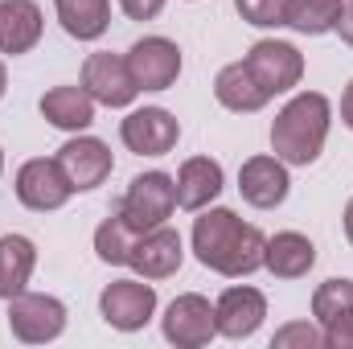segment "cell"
I'll return each mask as SVG.
<instances>
[{
  "instance_id": "5",
  "label": "cell",
  "mask_w": 353,
  "mask_h": 349,
  "mask_svg": "<svg viewBox=\"0 0 353 349\" xmlns=\"http://www.w3.org/2000/svg\"><path fill=\"white\" fill-rule=\"evenodd\" d=\"M99 312H103V321H107L111 329L136 333V329H144V325L152 321V312H157V292H152V283H140V279H115V283L103 288Z\"/></svg>"
},
{
  "instance_id": "27",
  "label": "cell",
  "mask_w": 353,
  "mask_h": 349,
  "mask_svg": "<svg viewBox=\"0 0 353 349\" xmlns=\"http://www.w3.org/2000/svg\"><path fill=\"white\" fill-rule=\"evenodd\" d=\"M271 346L275 349H316L325 346V329H316V325H308V321H296V325H283L275 337H271Z\"/></svg>"
},
{
  "instance_id": "22",
  "label": "cell",
  "mask_w": 353,
  "mask_h": 349,
  "mask_svg": "<svg viewBox=\"0 0 353 349\" xmlns=\"http://www.w3.org/2000/svg\"><path fill=\"white\" fill-rule=\"evenodd\" d=\"M54 8H58L62 29L79 41L103 37L111 25V0H54Z\"/></svg>"
},
{
  "instance_id": "30",
  "label": "cell",
  "mask_w": 353,
  "mask_h": 349,
  "mask_svg": "<svg viewBox=\"0 0 353 349\" xmlns=\"http://www.w3.org/2000/svg\"><path fill=\"white\" fill-rule=\"evenodd\" d=\"M337 33H341V41L353 46V0L341 4V21H337Z\"/></svg>"
},
{
  "instance_id": "14",
  "label": "cell",
  "mask_w": 353,
  "mask_h": 349,
  "mask_svg": "<svg viewBox=\"0 0 353 349\" xmlns=\"http://www.w3.org/2000/svg\"><path fill=\"white\" fill-rule=\"evenodd\" d=\"M239 189H243V201H251L255 210H275L288 197L292 181L279 157H251L239 169Z\"/></svg>"
},
{
  "instance_id": "33",
  "label": "cell",
  "mask_w": 353,
  "mask_h": 349,
  "mask_svg": "<svg viewBox=\"0 0 353 349\" xmlns=\"http://www.w3.org/2000/svg\"><path fill=\"white\" fill-rule=\"evenodd\" d=\"M4 87H8V74H4V62H0V99H4Z\"/></svg>"
},
{
  "instance_id": "25",
  "label": "cell",
  "mask_w": 353,
  "mask_h": 349,
  "mask_svg": "<svg viewBox=\"0 0 353 349\" xmlns=\"http://www.w3.org/2000/svg\"><path fill=\"white\" fill-rule=\"evenodd\" d=\"M345 312H353V279H325L312 292V317L329 325L333 317H345Z\"/></svg>"
},
{
  "instance_id": "7",
  "label": "cell",
  "mask_w": 353,
  "mask_h": 349,
  "mask_svg": "<svg viewBox=\"0 0 353 349\" xmlns=\"http://www.w3.org/2000/svg\"><path fill=\"white\" fill-rule=\"evenodd\" d=\"M70 193H74V185L66 181V173H62L58 161L37 157V161H25L21 173H17V197H21V206H29V210H37V214L66 206Z\"/></svg>"
},
{
  "instance_id": "19",
  "label": "cell",
  "mask_w": 353,
  "mask_h": 349,
  "mask_svg": "<svg viewBox=\"0 0 353 349\" xmlns=\"http://www.w3.org/2000/svg\"><path fill=\"white\" fill-rule=\"evenodd\" d=\"M41 115L62 132H83L94 123V99L87 87H54L41 94Z\"/></svg>"
},
{
  "instance_id": "34",
  "label": "cell",
  "mask_w": 353,
  "mask_h": 349,
  "mask_svg": "<svg viewBox=\"0 0 353 349\" xmlns=\"http://www.w3.org/2000/svg\"><path fill=\"white\" fill-rule=\"evenodd\" d=\"M0 169H4V152H0Z\"/></svg>"
},
{
  "instance_id": "23",
  "label": "cell",
  "mask_w": 353,
  "mask_h": 349,
  "mask_svg": "<svg viewBox=\"0 0 353 349\" xmlns=\"http://www.w3.org/2000/svg\"><path fill=\"white\" fill-rule=\"evenodd\" d=\"M337 21H341V0H288V21L283 25H292L296 33L316 37V33L337 29Z\"/></svg>"
},
{
  "instance_id": "4",
  "label": "cell",
  "mask_w": 353,
  "mask_h": 349,
  "mask_svg": "<svg viewBox=\"0 0 353 349\" xmlns=\"http://www.w3.org/2000/svg\"><path fill=\"white\" fill-rule=\"evenodd\" d=\"M8 329L25 346L54 341L66 329V304L54 296H41V292H17L8 300Z\"/></svg>"
},
{
  "instance_id": "24",
  "label": "cell",
  "mask_w": 353,
  "mask_h": 349,
  "mask_svg": "<svg viewBox=\"0 0 353 349\" xmlns=\"http://www.w3.org/2000/svg\"><path fill=\"white\" fill-rule=\"evenodd\" d=\"M136 230L111 210V218L94 230V251H99V259L103 263H128V255H132V247H136Z\"/></svg>"
},
{
  "instance_id": "29",
  "label": "cell",
  "mask_w": 353,
  "mask_h": 349,
  "mask_svg": "<svg viewBox=\"0 0 353 349\" xmlns=\"http://www.w3.org/2000/svg\"><path fill=\"white\" fill-rule=\"evenodd\" d=\"M123 4V12L132 17V21H152V17H161V8H165V0H119Z\"/></svg>"
},
{
  "instance_id": "20",
  "label": "cell",
  "mask_w": 353,
  "mask_h": 349,
  "mask_svg": "<svg viewBox=\"0 0 353 349\" xmlns=\"http://www.w3.org/2000/svg\"><path fill=\"white\" fill-rule=\"evenodd\" d=\"M214 94H218L222 107H230V111H239V115L259 111V107H267V99H271V94L255 83V74H251L243 62H230V66L218 70V79H214Z\"/></svg>"
},
{
  "instance_id": "10",
  "label": "cell",
  "mask_w": 353,
  "mask_h": 349,
  "mask_svg": "<svg viewBox=\"0 0 353 349\" xmlns=\"http://www.w3.org/2000/svg\"><path fill=\"white\" fill-rule=\"evenodd\" d=\"M54 161L62 165V173H66V181L74 185V193L103 185V181L111 177V165H115V161H111V148H107L103 140H94V136L66 140V144L58 148Z\"/></svg>"
},
{
  "instance_id": "17",
  "label": "cell",
  "mask_w": 353,
  "mask_h": 349,
  "mask_svg": "<svg viewBox=\"0 0 353 349\" xmlns=\"http://www.w3.org/2000/svg\"><path fill=\"white\" fill-rule=\"evenodd\" d=\"M222 193V165L210 157H193L176 173V206L181 210H205Z\"/></svg>"
},
{
  "instance_id": "32",
  "label": "cell",
  "mask_w": 353,
  "mask_h": 349,
  "mask_svg": "<svg viewBox=\"0 0 353 349\" xmlns=\"http://www.w3.org/2000/svg\"><path fill=\"white\" fill-rule=\"evenodd\" d=\"M345 235H350V243H353V197H350V206H345Z\"/></svg>"
},
{
  "instance_id": "31",
  "label": "cell",
  "mask_w": 353,
  "mask_h": 349,
  "mask_svg": "<svg viewBox=\"0 0 353 349\" xmlns=\"http://www.w3.org/2000/svg\"><path fill=\"white\" fill-rule=\"evenodd\" d=\"M341 119H345V128L353 132V83L345 87V94H341Z\"/></svg>"
},
{
  "instance_id": "16",
  "label": "cell",
  "mask_w": 353,
  "mask_h": 349,
  "mask_svg": "<svg viewBox=\"0 0 353 349\" xmlns=\"http://www.w3.org/2000/svg\"><path fill=\"white\" fill-rule=\"evenodd\" d=\"M41 41V8L33 0H0V54H29Z\"/></svg>"
},
{
  "instance_id": "13",
  "label": "cell",
  "mask_w": 353,
  "mask_h": 349,
  "mask_svg": "<svg viewBox=\"0 0 353 349\" xmlns=\"http://www.w3.org/2000/svg\"><path fill=\"white\" fill-rule=\"evenodd\" d=\"M263 317H267V300H263V292H255V288H226L218 296V304H214V325L230 341L251 337L263 325Z\"/></svg>"
},
{
  "instance_id": "12",
  "label": "cell",
  "mask_w": 353,
  "mask_h": 349,
  "mask_svg": "<svg viewBox=\"0 0 353 349\" xmlns=\"http://www.w3.org/2000/svg\"><path fill=\"white\" fill-rule=\"evenodd\" d=\"M214 333H218V325H214V308H210L205 296L185 292V296H176L173 304H169V312H165V337L173 346L197 349V346H205Z\"/></svg>"
},
{
  "instance_id": "21",
  "label": "cell",
  "mask_w": 353,
  "mask_h": 349,
  "mask_svg": "<svg viewBox=\"0 0 353 349\" xmlns=\"http://www.w3.org/2000/svg\"><path fill=\"white\" fill-rule=\"evenodd\" d=\"M37 263V247L25 235H4L0 239V300H12L17 292H25L29 275Z\"/></svg>"
},
{
  "instance_id": "11",
  "label": "cell",
  "mask_w": 353,
  "mask_h": 349,
  "mask_svg": "<svg viewBox=\"0 0 353 349\" xmlns=\"http://www.w3.org/2000/svg\"><path fill=\"white\" fill-rule=\"evenodd\" d=\"M119 136L140 157H165L176 144V136H181V123H176L165 107H144V111H132L119 123Z\"/></svg>"
},
{
  "instance_id": "18",
  "label": "cell",
  "mask_w": 353,
  "mask_h": 349,
  "mask_svg": "<svg viewBox=\"0 0 353 349\" xmlns=\"http://www.w3.org/2000/svg\"><path fill=\"white\" fill-rule=\"evenodd\" d=\"M312 263H316V247H312L304 235L283 230V235L267 239L263 267L271 271V275H279V279H300V275H308V271H312Z\"/></svg>"
},
{
  "instance_id": "8",
  "label": "cell",
  "mask_w": 353,
  "mask_h": 349,
  "mask_svg": "<svg viewBox=\"0 0 353 349\" xmlns=\"http://www.w3.org/2000/svg\"><path fill=\"white\" fill-rule=\"evenodd\" d=\"M128 70L140 90H169L181 74V50L169 37H144L128 50Z\"/></svg>"
},
{
  "instance_id": "9",
  "label": "cell",
  "mask_w": 353,
  "mask_h": 349,
  "mask_svg": "<svg viewBox=\"0 0 353 349\" xmlns=\"http://www.w3.org/2000/svg\"><path fill=\"white\" fill-rule=\"evenodd\" d=\"M83 87L103 107H128L140 94L132 70H128V58H119V54H90L83 66Z\"/></svg>"
},
{
  "instance_id": "3",
  "label": "cell",
  "mask_w": 353,
  "mask_h": 349,
  "mask_svg": "<svg viewBox=\"0 0 353 349\" xmlns=\"http://www.w3.org/2000/svg\"><path fill=\"white\" fill-rule=\"evenodd\" d=\"M173 210H176V181L169 173H140L128 185V193L115 201V214L136 235L165 226Z\"/></svg>"
},
{
  "instance_id": "15",
  "label": "cell",
  "mask_w": 353,
  "mask_h": 349,
  "mask_svg": "<svg viewBox=\"0 0 353 349\" xmlns=\"http://www.w3.org/2000/svg\"><path fill=\"white\" fill-rule=\"evenodd\" d=\"M181 259H185V251H181V235L169 230V226L144 230V235L136 239L132 255H128V263H132L144 279H165V275H173L176 267H181Z\"/></svg>"
},
{
  "instance_id": "1",
  "label": "cell",
  "mask_w": 353,
  "mask_h": 349,
  "mask_svg": "<svg viewBox=\"0 0 353 349\" xmlns=\"http://www.w3.org/2000/svg\"><path fill=\"white\" fill-rule=\"evenodd\" d=\"M267 239L234 210H210L193 222V251L218 275H251L263 267Z\"/></svg>"
},
{
  "instance_id": "6",
  "label": "cell",
  "mask_w": 353,
  "mask_h": 349,
  "mask_svg": "<svg viewBox=\"0 0 353 349\" xmlns=\"http://www.w3.org/2000/svg\"><path fill=\"white\" fill-rule=\"evenodd\" d=\"M243 66L255 74V83H259L267 94L292 90L300 83V74H304V58H300V50L288 46V41H255L251 54L243 58Z\"/></svg>"
},
{
  "instance_id": "28",
  "label": "cell",
  "mask_w": 353,
  "mask_h": 349,
  "mask_svg": "<svg viewBox=\"0 0 353 349\" xmlns=\"http://www.w3.org/2000/svg\"><path fill=\"white\" fill-rule=\"evenodd\" d=\"M325 329V346L333 349H353V312H345V317H333L329 325H321Z\"/></svg>"
},
{
  "instance_id": "2",
  "label": "cell",
  "mask_w": 353,
  "mask_h": 349,
  "mask_svg": "<svg viewBox=\"0 0 353 349\" xmlns=\"http://www.w3.org/2000/svg\"><path fill=\"white\" fill-rule=\"evenodd\" d=\"M329 119H333V107L325 94H316V90L296 94L271 123L275 157L283 165H312L329 140Z\"/></svg>"
},
{
  "instance_id": "26",
  "label": "cell",
  "mask_w": 353,
  "mask_h": 349,
  "mask_svg": "<svg viewBox=\"0 0 353 349\" xmlns=\"http://www.w3.org/2000/svg\"><path fill=\"white\" fill-rule=\"evenodd\" d=\"M234 8L243 12V21L271 29V25H283L288 21V0H234Z\"/></svg>"
}]
</instances>
